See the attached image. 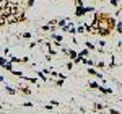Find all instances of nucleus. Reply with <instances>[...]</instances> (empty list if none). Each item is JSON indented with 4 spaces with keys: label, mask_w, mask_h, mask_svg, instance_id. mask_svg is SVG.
I'll list each match as a JSON object with an SVG mask.
<instances>
[{
    "label": "nucleus",
    "mask_w": 122,
    "mask_h": 114,
    "mask_svg": "<svg viewBox=\"0 0 122 114\" xmlns=\"http://www.w3.org/2000/svg\"><path fill=\"white\" fill-rule=\"evenodd\" d=\"M25 15L23 13H13V15H10L7 16V23L8 25H13V23H20V21H25Z\"/></svg>",
    "instance_id": "f257e3e1"
},
{
    "label": "nucleus",
    "mask_w": 122,
    "mask_h": 114,
    "mask_svg": "<svg viewBox=\"0 0 122 114\" xmlns=\"http://www.w3.org/2000/svg\"><path fill=\"white\" fill-rule=\"evenodd\" d=\"M86 11H93V8H91V7H86V8H83L81 5H78V7H76L75 15H76V16H81V15H85V13H86Z\"/></svg>",
    "instance_id": "f03ea898"
},
{
    "label": "nucleus",
    "mask_w": 122,
    "mask_h": 114,
    "mask_svg": "<svg viewBox=\"0 0 122 114\" xmlns=\"http://www.w3.org/2000/svg\"><path fill=\"white\" fill-rule=\"evenodd\" d=\"M67 54L72 57V59H76V57H78V54H76L75 51H72V49H70V51H67Z\"/></svg>",
    "instance_id": "7ed1b4c3"
},
{
    "label": "nucleus",
    "mask_w": 122,
    "mask_h": 114,
    "mask_svg": "<svg viewBox=\"0 0 122 114\" xmlns=\"http://www.w3.org/2000/svg\"><path fill=\"white\" fill-rule=\"evenodd\" d=\"M52 39H54L56 42H62V36H60V34H52Z\"/></svg>",
    "instance_id": "20e7f679"
},
{
    "label": "nucleus",
    "mask_w": 122,
    "mask_h": 114,
    "mask_svg": "<svg viewBox=\"0 0 122 114\" xmlns=\"http://www.w3.org/2000/svg\"><path fill=\"white\" fill-rule=\"evenodd\" d=\"M88 52H90V49H83L81 52H78V56H80V57H86V56H88Z\"/></svg>",
    "instance_id": "39448f33"
},
{
    "label": "nucleus",
    "mask_w": 122,
    "mask_h": 114,
    "mask_svg": "<svg viewBox=\"0 0 122 114\" xmlns=\"http://www.w3.org/2000/svg\"><path fill=\"white\" fill-rule=\"evenodd\" d=\"M7 64H8V59H5V57H0V65L5 67Z\"/></svg>",
    "instance_id": "423d86ee"
},
{
    "label": "nucleus",
    "mask_w": 122,
    "mask_h": 114,
    "mask_svg": "<svg viewBox=\"0 0 122 114\" xmlns=\"http://www.w3.org/2000/svg\"><path fill=\"white\" fill-rule=\"evenodd\" d=\"M8 3H10L8 0H0V10H2V8H5V7H7Z\"/></svg>",
    "instance_id": "0eeeda50"
},
{
    "label": "nucleus",
    "mask_w": 122,
    "mask_h": 114,
    "mask_svg": "<svg viewBox=\"0 0 122 114\" xmlns=\"http://www.w3.org/2000/svg\"><path fill=\"white\" fill-rule=\"evenodd\" d=\"M88 86H90V88H96V90H98V88H99V85H98V83H96V82H90V83H88Z\"/></svg>",
    "instance_id": "6e6552de"
},
{
    "label": "nucleus",
    "mask_w": 122,
    "mask_h": 114,
    "mask_svg": "<svg viewBox=\"0 0 122 114\" xmlns=\"http://www.w3.org/2000/svg\"><path fill=\"white\" fill-rule=\"evenodd\" d=\"M38 78H41V80L46 82V73H44V72H38Z\"/></svg>",
    "instance_id": "1a4fd4ad"
},
{
    "label": "nucleus",
    "mask_w": 122,
    "mask_h": 114,
    "mask_svg": "<svg viewBox=\"0 0 122 114\" xmlns=\"http://www.w3.org/2000/svg\"><path fill=\"white\" fill-rule=\"evenodd\" d=\"M116 29H117V33H121V34H122V23H121V21L116 25Z\"/></svg>",
    "instance_id": "9d476101"
},
{
    "label": "nucleus",
    "mask_w": 122,
    "mask_h": 114,
    "mask_svg": "<svg viewBox=\"0 0 122 114\" xmlns=\"http://www.w3.org/2000/svg\"><path fill=\"white\" fill-rule=\"evenodd\" d=\"M85 46H86V49H90V51L94 49V44H91V42H85Z\"/></svg>",
    "instance_id": "9b49d317"
},
{
    "label": "nucleus",
    "mask_w": 122,
    "mask_h": 114,
    "mask_svg": "<svg viewBox=\"0 0 122 114\" xmlns=\"http://www.w3.org/2000/svg\"><path fill=\"white\" fill-rule=\"evenodd\" d=\"M10 62H11V64H15V62H21V59H18V57H10Z\"/></svg>",
    "instance_id": "f8f14e48"
},
{
    "label": "nucleus",
    "mask_w": 122,
    "mask_h": 114,
    "mask_svg": "<svg viewBox=\"0 0 122 114\" xmlns=\"http://www.w3.org/2000/svg\"><path fill=\"white\" fill-rule=\"evenodd\" d=\"M5 23H7V18H5V16H2V15H0V26H3V25H5Z\"/></svg>",
    "instance_id": "ddd939ff"
},
{
    "label": "nucleus",
    "mask_w": 122,
    "mask_h": 114,
    "mask_svg": "<svg viewBox=\"0 0 122 114\" xmlns=\"http://www.w3.org/2000/svg\"><path fill=\"white\" fill-rule=\"evenodd\" d=\"M57 25H59V26H65V18L59 20V21H57Z\"/></svg>",
    "instance_id": "4468645a"
},
{
    "label": "nucleus",
    "mask_w": 122,
    "mask_h": 114,
    "mask_svg": "<svg viewBox=\"0 0 122 114\" xmlns=\"http://www.w3.org/2000/svg\"><path fill=\"white\" fill-rule=\"evenodd\" d=\"M56 85L57 86H62V85H64V78H59V80L56 82Z\"/></svg>",
    "instance_id": "2eb2a0df"
},
{
    "label": "nucleus",
    "mask_w": 122,
    "mask_h": 114,
    "mask_svg": "<svg viewBox=\"0 0 122 114\" xmlns=\"http://www.w3.org/2000/svg\"><path fill=\"white\" fill-rule=\"evenodd\" d=\"M7 91H8L10 95H15V93H16V91H15L13 88H10V86H7Z\"/></svg>",
    "instance_id": "dca6fc26"
},
{
    "label": "nucleus",
    "mask_w": 122,
    "mask_h": 114,
    "mask_svg": "<svg viewBox=\"0 0 122 114\" xmlns=\"http://www.w3.org/2000/svg\"><path fill=\"white\" fill-rule=\"evenodd\" d=\"M104 106L103 104H99V103H94V109H103Z\"/></svg>",
    "instance_id": "f3484780"
},
{
    "label": "nucleus",
    "mask_w": 122,
    "mask_h": 114,
    "mask_svg": "<svg viewBox=\"0 0 122 114\" xmlns=\"http://www.w3.org/2000/svg\"><path fill=\"white\" fill-rule=\"evenodd\" d=\"M5 68H7L8 72H13V67H11V64H7V65H5Z\"/></svg>",
    "instance_id": "a211bd4d"
},
{
    "label": "nucleus",
    "mask_w": 122,
    "mask_h": 114,
    "mask_svg": "<svg viewBox=\"0 0 122 114\" xmlns=\"http://www.w3.org/2000/svg\"><path fill=\"white\" fill-rule=\"evenodd\" d=\"M88 73H90V75H96V70H94V68H88Z\"/></svg>",
    "instance_id": "6ab92c4d"
},
{
    "label": "nucleus",
    "mask_w": 122,
    "mask_h": 114,
    "mask_svg": "<svg viewBox=\"0 0 122 114\" xmlns=\"http://www.w3.org/2000/svg\"><path fill=\"white\" fill-rule=\"evenodd\" d=\"M23 106H26V108H33V103H31V101H26Z\"/></svg>",
    "instance_id": "aec40b11"
},
{
    "label": "nucleus",
    "mask_w": 122,
    "mask_h": 114,
    "mask_svg": "<svg viewBox=\"0 0 122 114\" xmlns=\"http://www.w3.org/2000/svg\"><path fill=\"white\" fill-rule=\"evenodd\" d=\"M67 68L72 70V68H73V62H68V64H67Z\"/></svg>",
    "instance_id": "412c9836"
},
{
    "label": "nucleus",
    "mask_w": 122,
    "mask_h": 114,
    "mask_svg": "<svg viewBox=\"0 0 122 114\" xmlns=\"http://www.w3.org/2000/svg\"><path fill=\"white\" fill-rule=\"evenodd\" d=\"M68 33H70V34H75V33H76V29L73 28V26H70V31H68Z\"/></svg>",
    "instance_id": "4be33fe9"
},
{
    "label": "nucleus",
    "mask_w": 122,
    "mask_h": 114,
    "mask_svg": "<svg viewBox=\"0 0 122 114\" xmlns=\"http://www.w3.org/2000/svg\"><path fill=\"white\" fill-rule=\"evenodd\" d=\"M109 114H121L119 111H116V109H109Z\"/></svg>",
    "instance_id": "5701e85b"
},
{
    "label": "nucleus",
    "mask_w": 122,
    "mask_h": 114,
    "mask_svg": "<svg viewBox=\"0 0 122 114\" xmlns=\"http://www.w3.org/2000/svg\"><path fill=\"white\" fill-rule=\"evenodd\" d=\"M117 3H119L117 0H111V5H112V7H117Z\"/></svg>",
    "instance_id": "b1692460"
},
{
    "label": "nucleus",
    "mask_w": 122,
    "mask_h": 114,
    "mask_svg": "<svg viewBox=\"0 0 122 114\" xmlns=\"http://www.w3.org/2000/svg\"><path fill=\"white\" fill-rule=\"evenodd\" d=\"M33 5H34V0H28V7H29V8H31Z\"/></svg>",
    "instance_id": "393cba45"
},
{
    "label": "nucleus",
    "mask_w": 122,
    "mask_h": 114,
    "mask_svg": "<svg viewBox=\"0 0 122 114\" xmlns=\"http://www.w3.org/2000/svg\"><path fill=\"white\" fill-rule=\"evenodd\" d=\"M23 38H26V39H29V38H31V33H25V34H23Z\"/></svg>",
    "instance_id": "a878e982"
},
{
    "label": "nucleus",
    "mask_w": 122,
    "mask_h": 114,
    "mask_svg": "<svg viewBox=\"0 0 122 114\" xmlns=\"http://www.w3.org/2000/svg\"><path fill=\"white\" fill-rule=\"evenodd\" d=\"M51 104H52V106H59V101H56V99H52V101H51Z\"/></svg>",
    "instance_id": "bb28decb"
},
{
    "label": "nucleus",
    "mask_w": 122,
    "mask_h": 114,
    "mask_svg": "<svg viewBox=\"0 0 122 114\" xmlns=\"http://www.w3.org/2000/svg\"><path fill=\"white\" fill-rule=\"evenodd\" d=\"M8 2H10V3H18L20 0H8Z\"/></svg>",
    "instance_id": "cd10ccee"
},
{
    "label": "nucleus",
    "mask_w": 122,
    "mask_h": 114,
    "mask_svg": "<svg viewBox=\"0 0 122 114\" xmlns=\"http://www.w3.org/2000/svg\"><path fill=\"white\" fill-rule=\"evenodd\" d=\"M3 82H5V78H3V77L0 75V83H3Z\"/></svg>",
    "instance_id": "c85d7f7f"
},
{
    "label": "nucleus",
    "mask_w": 122,
    "mask_h": 114,
    "mask_svg": "<svg viewBox=\"0 0 122 114\" xmlns=\"http://www.w3.org/2000/svg\"><path fill=\"white\" fill-rule=\"evenodd\" d=\"M0 109H2V104H0Z\"/></svg>",
    "instance_id": "c756f323"
},
{
    "label": "nucleus",
    "mask_w": 122,
    "mask_h": 114,
    "mask_svg": "<svg viewBox=\"0 0 122 114\" xmlns=\"http://www.w3.org/2000/svg\"><path fill=\"white\" fill-rule=\"evenodd\" d=\"M85 114H90V113H85Z\"/></svg>",
    "instance_id": "7c9ffc66"
},
{
    "label": "nucleus",
    "mask_w": 122,
    "mask_h": 114,
    "mask_svg": "<svg viewBox=\"0 0 122 114\" xmlns=\"http://www.w3.org/2000/svg\"><path fill=\"white\" fill-rule=\"evenodd\" d=\"M121 2H122V0H121Z\"/></svg>",
    "instance_id": "2f4dec72"
}]
</instances>
